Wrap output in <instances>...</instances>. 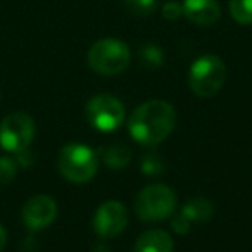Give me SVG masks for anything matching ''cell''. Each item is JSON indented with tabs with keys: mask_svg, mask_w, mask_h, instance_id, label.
Instances as JSON below:
<instances>
[{
	"mask_svg": "<svg viewBox=\"0 0 252 252\" xmlns=\"http://www.w3.org/2000/svg\"><path fill=\"white\" fill-rule=\"evenodd\" d=\"M176 125V111L169 102L152 98L140 104L130 116L128 130L135 142L142 145L161 144Z\"/></svg>",
	"mask_w": 252,
	"mask_h": 252,
	"instance_id": "6da1fadb",
	"label": "cell"
},
{
	"mask_svg": "<svg viewBox=\"0 0 252 252\" xmlns=\"http://www.w3.org/2000/svg\"><path fill=\"white\" fill-rule=\"evenodd\" d=\"M88 66L98 74L114 76L126 71L131 63L130 47L118 38H102L88 50Z\"/></svg>",
	"mask_w": 252,
	"mask_h": 252,
	"instance_id": "7a4b0ae2",
	"label": "cell"
},
{
	"mask_svg": "<svg viewBox=\"0 0 252 252\" xmlns=\"http://www.w3.org/2000/svg\"><path fill=\"white\" fill-rule=\"evenodd\" d=\"M98 169V156L83 144H67L59 152V171L73 183H87Z\"/></svg>",
	"mask_w": 252,
	"mask_h": 252,
	"instance_id": "3957f363",
	"label": "cell"
},
{
	"mask_svg": "<svg viewBox=\"0 0 252 252\" xmlns=\"http://www.w3.org/2000/svg\"><path fill=\"white\" fill-rule=\"evenodd\" d=\"M226 81V66L218 56L206 54L195 59L189 73L190 90L200 98H209L223 88Z\"/></svg>",
	"mask_w": 252,
	"mask_h": 252,
	"instance_id": "277c9868",
	"label": "cell"
},
{
	"mask_svg": "<svg viewBox=\"0 0 252 252\" xmlns=\"http://www.w3.org/2000/svg\"><path fill=\"white\" fill-rule=\"evenodd\" d=\"M176 209V193L162 183L149 185L135 199V213L144 221H162L173 216Z\"/></svg>",
	"mask_w": 252,
	"mask_h": 252,
	"instance_id": "5b68a950",
	"label": "cell"
},
{
	"mask_svg": "<svg viewBox=\"0 0 252 252\" xmlns=\"http://www.w3.org/2000/svg\"><path fill=\"white\" fill-rule=\"evenodd\" d=\"M87 121L98 131H114L125 121V105L118 97L109 94L95 95L85 107Z\"/></svg>",
	"mask_w": 252,
	"mask_h": 252,
	"instance_id": "8992f818",
	"label": "cell"
},
{
	"mask_svg": "<svg viewBox=\"0 0 252 252\" xmlns=\"http://www.w3.org/2000/svg\"><path fill=\"white\" fill-rule=\"evenodd\" d=\"M35 137V123L25 112H14L0 123V145L5 151L21 152L30 147Z\"/></svg>",
	"mask_w": 252,
	"mask_h": 252,
	"instance_id": "52a82bcc",
	"label": "cell"
},
{
	"mask_svg": "<svg viewBox=\"0 0 252 252\" xmlns=\"http://www.w3.org/2000/svg\"><path fill=\"white\" fill-rule=\"evenodd\" d=\"M128 224V211L118 200H107L97 209L94 218V228L98 237L112 238L119 235Z\"/></svg>",
	"mask_w": 252,
	"mask_h": 252,
	"instance_id": "ba28073f",
	"label": "cell"
},
{
	"mask_svg": "<svg viewBox=\"0 0 252 252\" xmlns=\"http://www.w3.org/2000/svg\"><path fill=\"white\" fill-rule=\"evenodd\" d=\"M57 214V206L52 197L49 195H36L32 197L23 207V221L30 230H43L47 228Z\"/></svg>",
	"mask_w": 252,
	"mask_h": 252,
	"instance_id": "9c48e42d",
	"label": "cell"
},
{
	"mask_svg": "<svg viewBox=\"0 0 252 252\" xmlns=\"http://www.w3.org/2000/svg\"><path fill=\"white\" fill-rule=\"evenodd\" d=\"M183 16L193 25L209 26L220 19L221 5L218 0H183Z\"/></svg>",
	"mask_w": 252,
	"mask_h": 252,
	"instance_id": "30bf717a",
	"label": "cell"
},
{
	"mask_svg": "<svg viewBox=\"0 0 252 252\" xmlns=\"http://www.w3.org/2000/svg\"><path fill=\"white\" fill-rule=\"evenodd\" d=\"M173 249L175 244L164 230L144 231L135 244V252H173Z\"/></svg>",
	"mask_w": 252,
	"mask_h": 252,
	"instance_id": "8fae6325",
	"label": "cell"
},
{
	"mask_svg": "<svg viewBox=\"0 0 252 252\" xmlns=\"http://www.w3.org/2000/svg\"><path fill=\"white\" fill-rule=\"evenodd\" d=\"M214 206L206 197H193L185 206L182 207V214L190 221V223H204L213 216Z\"/></svg>",
	"mask_w": 252,
	"mask_h": 252,
	"instance_id": "7c38bea8",
	"label": "cell"
},
{
	"mask_svg": "<svg viewBox=\"0 0 252 252\" xmlns=\"http://www.w3.org/2000/svg\"><path fill=\"white\" fill-rule=\"evenodd\" d=\"M100 156L104 162L112 169L125 168L131 159V151L125 144H112L111 147H105L100 151Z\"/></svg>",
	"mask_w": 252,
	"mask_h": 252,
	"instance_id": "4fadbf2b",
	"label": "cell"
},
{
	"mask_svg": "<svg viewBox=\"0 0 252 252\" xmlns=\"http://www.w3.org/2000/svg\"><path fill=\"white\" fill-rule=\"evenodd\" d=\"M138 56L144 66L156 69V67H161L164 64V52H162L161 47L154 45V43H147V45L140 47L138 50Z\"/></svg>",
	"mask_w": 252,
	"mask_h": 252,
	"instance_id": "5bb4252c",
	"label": "cell"
},
{
	"mask_svg": "<svg viewBox=\"0 0 252 252\" xmlns=\"http://www.w3.org/2000/svg\"><path fill=\"white\" fill-rule=\"evenodd\" d=\"M230 14L238 25H252V0H230Z\"/></svg>",
	"mask_w": 252,
	"mask_h": 252,
	"instance_id": "9a60e30c",
	"label": "cell"
},
{
	"mask_svg": "<svg viewBox=\"0 0 252 252\" xmlns=\"http://www.w3.org/2000/svg\"><path fill=\"white\" fill-rule=\"evenodd\" d=\"M125 7L135 16H151L156 12L159 0H123Z\"/></svg>",
	"mask_w": 252,
	"mask_h": 252,
	"instance_id": "2e32d148",
	"label": "cell"
},
{
	"mask_svg": "<svg viewBox=\"0 0 252 252\" xmlns=\"http://www.w3.org/2000/svg\"><path fill=\"white\" fill-rule=\"evenodd\" d=\"M140 168H142V173H144V175L154 176V175H161V173H164L166 166H164V161L161 159V156L147 154V156L142 158Z\"/></svg>",
	"mask_w": 252,
	"mask_h": 252,
	"instance_id": "e0dca14e",
	"label": "cell"
},
{
	"mask_svg": "<svg viewBox=\"0 0 252 252\" xmlns=\"http://www.w3.org/2000/svg\"><path fill=\"white\" fill-rule=\"evenodd\" d=\"M18 171V162L11 158H0V185H7L14 180Z\"/></svg>",
	"mask_w": 252,
	"mask_h": 252,
	"instance_id": "ac0fdd59",
	"label": "cell"
},
{
	"mask_svg": "<svg viewBox=\"0 0 252 252\" xmlns=\"http://www.w3.org/2000/svg\"><path fill=\"white\" fill-rule=\"evenodd\" d=\"M161 12L164 19H168V21H176L180 16H183V7H182V4H178L175 0H169V2H166V4L162 5Z\"/></svg>",
	"mask_w": 252,
	"mask_h": 252,
	"instance_id": "d6986e66",
	"label": "cell"
},
{
	"mask_svg": "<svg viewBox=\"0 0 252 252\" xmlns=\"http://www.w3.org/2000/svg\"><path fill=\"white\" fill-rule=\"evenodd\" d=\"M190 226H192V223H190V221L187 220V218L183 216L182 213L176 214V216H173V230H175L176 233H180V235L189 233Z\"/></svg>",
	"mask_w": 252,
	"mask_h": 252,
	"instance_id": "ffe728a7",
	"label": "cell"
},
{
	"mask_svg": "<svg viewBox=\"0 0 252 252\" xmlns=\"http://www.w3.org/2000/svg\"><path fill=\"white\" fill-rule=\"evenodd\" d=\"M5 240H7V235H5L4 226H2V224H0V251H2V249H4Z\"/></svg>",
	"mask_w": 252,
	"mask_h": 252,
	"instance_id": "44dd1931",
	"label": "cell"
}]
</instances>
